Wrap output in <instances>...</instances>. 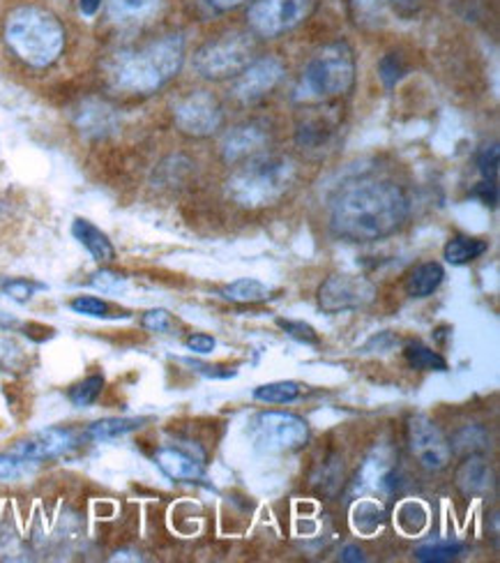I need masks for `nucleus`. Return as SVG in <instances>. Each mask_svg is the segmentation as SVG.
<instances>
[{"label":"nucleus","mask_w":500,"mask_h":563,"mask_svg":"<svg viewBox=\"0 0 500 563\" xmlns=\"http://www.w3.org/2000/svg\"><path fill=\"white\" fill-rule=\"evenodd\" d=\"M335 130H337V119H330L327 113H314L298 125L296 141L302 148L321 151L323 146L330 144V139H332V134H335Z\"/></svg>","instance_id":"nucleus-19"},{"label":"nucleus","mask_w":500,"mask_h":563,"mask_svg":"<svg viewBox=\"0 0 500 563\" xmlns=\"http://www.w3.org/2000/svg\"><path fill=\"white\" fill-rule=\"evenodd\" d=\"M355 84V56L346 42H332L309 60L293 90L300 104H323L346 96Z\"/></svg>","instance_id":"nucleus-5"},{"label":"nucleus","mask_w":500,"mask_h":563,"mask_svg":"<svg viewBox=\"0 0 500 563\" xmlns=\"http://www.w3.org/2000/svg\"><path fill=\"white\" fill-rule=\"evenodd\" d=\"M429 522V512L420 501H403L397 510V525L409 536L420 533Z\"/></svg>","instance_id":"nucleus-31"},{"label":"nucleus","mask_w":500,"mask_h":563,"mask_svg":"<svg viewBox=\"0 0 500 563\" xmlns=\"http://www.w3.org/2000/svg\"><path fill=\"white\" fill-rule=\"evenodd\" d=\"M102 5V0H79V10L84 16H95Z\"/></svg>","instance_id":"nucleus-48"},{"label":"nucleus","mask_w":500,"mask_h":563,"mask_svg":"<svg viewBox=\"0 0 500 563\" xmlns=\"http://www.w3.org/2000/svg\"><path fill=\"white\" fill-rule=\"evenodd\" d=\"M498 157H500V151H498L496 141H493V144H485L478 151V169H480L485 180L496 183V178H498Z\"/></svg>","instance_id":"nucleus-40"},{"label":"nucleus","mask_w":500,"mask_h":563,"mask_svg":"<svg viewBox=\"0 0 500 563\" xmlns=\"http://www.w3.org/2000/svg\"><path fill=\"white\" fill-rule=\"evenodd\" d=\"M155 462L171 481H180V483L203 481V462H199L195 455H189L180 449H171V445L159 449L155 453Z\"/></svg>","instance_id":"nucleus-16"},{"label":"nucleus","mask_w":500,"mask_h":563,"mask_svg":"<svg viewBox=\"0 0 500 563\" xmlns=\"http://www.w3.org/2000/svg\"><path fill=\"white\" fill-rule=\"evenodd\" d=\"M489 250V245L480 239H470V236H455L449 239L445 250H443V256L445 262L452 264V266H466L475 260H480V256Z\"/></svg>","instance_id":"nucleus-23"},{"label":"nucleus","mask_w":500,"mask_h":563,"mask_svg":"<svg viewBox=\"0 0 500 563\" xmlns=\"http://www.w3.org/2000/svg\"><path fill=\"white\" fill-rule=\"evenodd\" d=\"M222 296L231 302H241V305H254V302H264L270 298V287H266L264 282L243 277L231 282L229 287L222 289Z\"/></svg>","instance_id":"nucleus-24"},{"label":"nucleus","mask_w":500,"mask_h":563,"mask_svg":"<svg viewBox=\"0 0 500 563\" xmlns=\"http://www.w3.org/2000/svg\"><path fill=\"white\" fill-rule=\"evenodd\" d=\"M16 325V319L8 312H0V328H14Z\"/></svg>","instance_id":"nucleus-50"},{"label":"nucleus","mask_w":500,"mask_h":563,"mask_svg":"<svg viewBox=\"0 0 500 563\" xmlns=\"http://www.w3.org/2000/svg\"><path fill=\"white\" fill-rule=\"evenodd\" d=\"M71 236H75L88 250V254L92 256L95 262L111 264L115 260L113 243L109 241L107 233L95 227L92 222H88L84 218H77L75 222H71Z\"/></svg>","instance_id":"nucleus-18"},{"label":"nucleus","mask_w":500,"mask_h":563,"mask_svg":"<svg viewBox=\"0 0 500 563\" xmlns=\"http://www.w3.org/2000/svg\"><path fill=\"white\" fill-rule=\"evenodd\" d=\"M374 298V282L360 275H330L319 287V305L330 314L360 310Z\"/></svg>","instance_id":"nucleus-10"},{"label":"nucleus","mask_w":500,"mask_h":563,"mask_svg":"<svg viewBox=\"0 0 500 563\" xmlns=\"http://www.w3.org/2000/svg\"><path fill=\"white\" fill-rule=\"evenodd\" d=\"M256 44L252 33L233 31L205 42L195 54L197 75L208 81L235 79L254 60Z\"/></svg>","instance_id":"nucleus-6"},{"label":"nucleus","mask_w":500,"mask_h":563,"mask_svg":"<svg viewBox=\"0 0 500 563\" xmlns=\"http://www.w3.org/2000/svg\"><path fill=\"white\" fill-rule=\"evenodd\" d=\"M143 422H146V418H102L98 422H90L86 430V439L111 441L138 430Z\"/></svg>","instance_id":"nucleus-22"},{"label":"nucleus","mask_w":500,"mask_h":563,"mask_svg":"<svg viewBox=\"0 0 500 563\" xmlns=\"http://www.w3.org/2000/svg\"><path fill=\"white\" fill-rule=\"evenodd\" d=\"M473 197H480L487 206L496 208V206H498V187H496V183L485 180V183H480L478 187H475V190H473Z\"/></svg>","instance_id":"nucleus-45"},{"label":"nucleus","mask_w":500,"mask_h":563,"mask_svg":"<svg viewBox=\"0 0 500 563\" xmlns=\"http://www.w3.org/2000/svg\"><path fill=\"white\" fill-rule=\"evenodd\" d=\"M79 445V434L67 428H46L14 443L12 455L26 462H44L67 455Z\"/></svg>","instance_id":"nucleus-13"},{"label":"nucleus","mask_w":500,"mask_h":563,"mask_svg":"<svg viewBox=\"0 0 500 563\" xmlns=\"http://www.w3.org/2000/svg\"><path fill=\"white\" fill-rule=\"evenodd\" d=\"M390 5L395 8L397 14L409 19L420 10V0H390Z\"/></svg>","instance_id":"nucleus-46"},{"label":"nucleus","mask_w":500,"mask_h":563,"mask_svg":"<svg viewBox=\"0 0 500 563\" xmlns=\"http://www.w3.org/2000/svg\"><path fill=\"white\" fill-rule=\"evenodd\" d=\"M176 125L182 134L205 139L222 128L224 113L220 100L208 90H195L182 98L174 109Z\"/></svg>","instance_id":"nucleus-9"},{"label":"nucleus","mask_w":500,"mask_h":563,"mask_svg":"<svg viewBox=\"0 0 500 563\" xmlns=\"http://www.w3.org/2000/svg\"><path fill=\"white\" fill-rule=\"evenodd\" d=\"M195 372L203 374L208 379H231L235 377L233 367H222V365H203V363H195V361H185Z\"/></svg>","instance_id":"nucleus-43"},{"label":"nucleus","mask_w":500,"mask_h":563,"mask_svg":"<svg viewBox=\"0 0 500 563\" xmlns=\"http://www.w3.org/2000/svg\"><path fill=\"white\" fill-rule=\"evenodd\" d=\"M342 476H344V468L335 460H330L321 464L319 474L314 476V483L325 492V495H332V492H337Z\"/></svg>","instance_id":"nucleus-37"},{"label":"nucleus","mask_w":500,"mask_h":563,"mask_svg":"<svg viewBox=\"0 0 500 563\" xmlns=\"http://www.w3.org/2000/svg\"><path fill=\"white\" fill-rule=\"evenodd\" d=\"M90 285H92L95 289H100V291H107V294H115V291L125 289L127 279H125L121 273H113V271H107V268H102V271H98V273L92 275Z\"/></svg>","instance_id":"nucleus-41"},{"label":"nucleus","mask_w":500,"mask_h":563,"mask_svg":"<svg viewBox=\"0 0 500 563\" xmlns=\"http://www.w3.org/2000/svg\"><path fill=\"white\" fill-rule=\"evenodd\" d=\"M249 432L258 449L268 453L298 451L309 441L307 420L286 411L256 413L249 422Z\"/></svg>","instance_id":"nucleus-7"},{"label":"nucleus","mask_w":500,"mask_h":563,"mask_svg":"<svg viewBox=\"0 0 500 563\" xmlns=\"http://www.w3.org/2000/svg\"><path fill=\"white\" fill-rule=\"evenodd\" d=\"M316 0H254L247 23L258 37H279L298 29L314 12Z\"/></svg>","instance_id":"nucleus-8"},{"label":"nucleus","mask_w":500,"mask_h":563,"mask_svg":"<svg viewBox=\"0 0 500 563\" xmlns=\"http://www.w3.org/2000/svg\"><path fill=\"white\" fill-rule=\"evenodd\" d=\"M493 485L491 466L480 455H468L457 468V487L466 497H480L487 495Z\"/></svg>","instance_id":"nucleus-17"},{"label":"nucleus","mask_w":500,"mask_h":563,"mask_svg":"<svg viewBox=\"0 0 500 563\" xmlns=\"http://www.w3.org/2000/svg\"><path fill=\"white\" fill-rule=\"evenodd\" d=\"M403 358H407V363L413 369H420V372H447L445 358L424 344H409L403 349Z\"/></svg>","instance_id":"nucleus-28"},{"label":"nucleus","mask_w":500,"mask_h":563,"mask_svg":"<svg viewBox=\"0 0 500 563\" xmlns=\"http://www.w3.org/2000/svg\"><path fill=\"white\" fill-rule=\"evenodd\" d=\"M284 73H286L284 63L275 56L252 60L243 73L235 77L233 96L243 104H254L279 86V81L284 79Z\"/></svg>","instance_id":"nucleus-12"},{"label":"nucleus","mask_w":500,"mask_h":563,"mask_svg":"<svg viewBox=\"0 0 500 563\" xmlns=\"http://www.w3.org/2000/svg\"><path fill=\"white\" fill-rule=\"evenodd\" d=\"M162 0H109V16L115 23H141L155 16Z\"/></svg>","instance_id":"nucleus-21"},{"label":"nucleus","mask_w":500,"mask_h":563,"mask_svg":"<svg viewBox=\"0 0 500 563\" xmlns=\"http://www.w3.org/2000/svg\"><path fill=\"white\" fill-rule=\"evenodd\" d=\"M42 289H46V287L37 285V282H31V279H21V277L0 279V291L16 302H29L33 298V294H37Z\"/></svg>","instance_id":"nucleus-34"},{"label":"nucleus","mask_w":500,"mask_h":563,"mask_svg":"<svg viewBox=\"0 0 500 563\" xmlns=\"http://www.w3.org/2000/svg\"><path fill=\"white\" fill-rule=\"evenodd\" d=\"M29 462L16 455H0V481H14L29 472Z\"/></svg>","instance_id":"nucleus-42"},{"label":"nucleus","mask_w":500,"mask_h":563,"mask_svg":"<svg viewBox=\"0 0 500 563\" xmlns=\"http://www.w3.org/2000/svg\"><path fill=\"white\" fill-rule=\"evenodd\" d=\"M487 445H489L487 430H482L478 426H468L462 432H457L455 443H452V453L459 451V453H466V455H478L487 449Z\"/></svg>","instance_id":"nucleus-32"},{"label":"nucleus","mask_w":500,"mask_h":563,"mask_svg":"<svg viewBox=\"0 0 500 563\" xmlns=\"http://www.w3.org/2000/svg\"><path fill=\"white\" fill-rule=\"evenodd\" d=\"M185 63L182 35H164L141 49L115 54L109 60V81L132 96H153L169 84Z\"/></svg>","instance_id":"nucleus-2"},{"label":"nucleus","mask_w":500,"mask_h":563,"mask_svg":"<svg viewBox=\"0 0 500 563\" xmlns=\"http://www.w3.org/2000/svg\"><path fill=\"white\" fill-rule=\"evenodd\" d=\"M69 310L84 314V317H95V319H107L111 317V308L109 302H104L102 298H95V296H79L69 302Z\"/></svg>","instance_id":"nucleus-36"},{"label":"nucleus","mask_w":500,"mask_h":563,"mask_svg":"<svg viewBox=\"0 0 500 563\" xmlns=\"http://www.w3.org/2000/svg\"><path fill=\"white\" fill-rule=\"evenodd\" d=\"M26 367V351L14 340L0 338V372H21Z\"/></svg>","instance_id":"nucleus-33"},{"label":"nucleus","mask_w":500,"mask_h":563,"mask_svg":"<svg viewBox=\"0 0 500 563\" xmlns=\"http://www.w3.org/2000/svg\"><path fill=\"white\" fill-rule=\"evenodd\" d=\"M302 395V386L296 382H273L254 390V400L266 405H289Z\"/></svg>","instance_id":"nucleus-27"},{"label":"nucleus","mask_w":500,"mask_h":563,"mask_svg":"<svg viewBox=\"0 0 500 563\" xmlns=\"http://www.w3.org/2000/svg\"><path fill=\"white\" fill-rule=\"evenodd\" d=\"M348 14L360 29H378L386 23V0H348Z\"/></svg>","instance_id":"nucleus-25"},{"label":"nucleus","mask_w":500,"mask_h":563,"mask_svg":"<svg viewBox=\"0 0 500 563\" xmlns=\"http://www.w3.org/2000/svg\"><path fill=\"white\" fill-rule=\"evenodd\" d=\"M342 561H365V552L355 545H346L342 550Z\"/></svg>","instance_id":"nucleus-49"},{"label":"nucleus","mask_w":500,"mask_h":563,"mask_svg":"<svg viewBox=\"0 0 500 563\" xmlns=\"http://www.w3.org/2000/svg\"><path fill=\"white\" fill-rule=\"evenodd\" d=\"M185 346L192 351V354H199V356H208L214 351V346H218V340L210 338V335H203V333H197V335H189Z\"/></svg>","instance_id":"nucleus-44"},{"label":"nucleus","mask_w":500,"mask_h":563,"mask_svg":"<svg viewBox=\"0 0 500 563\" xmlns=\"http://www.w3.org/2000/svg\"><path fill=\"white\" fill-rule=\"evenodd\" d=\"M466 552V545L459 541H426L415 548V559L424 563H445L455 561Z\"/></svg>","instance_id":"nucleus-26"},{"label":"nucleus","mask_w":500,"mask_h":563,"mask_svg":"<svg viewBox=\"0 0 500 563\" xmlns=\"http://www.w3.org/2000/svg\"><path fill=\"white\" fill-rule=\"evenodd\" d=\"M296 183V164L284 155H254L237 167L229 183V197L245 208L277 203Z\"/></svg>","instance_id":"nucleus-4"},{"label":"nucleus","mask_w":500,"mask_h":563,"mask_svg":"<svg viewBox=\"0 0 500 563\" xmlns=\"http://www.w3.org/2000/svg\"><path fill=\"white\" fill-rule=\"evenodd\" d=\"M386 522V510L376 501H360L353 508V527L365 536L376 533Z\"/></svg>","instance_id":"nucleus-29"},{"label":"nucleus","mask_w":500,"mask_h":563,"mask_svg":"<svg viewBox=\"0 0 500 563\" xmlns=\"http://www.w3.org/2000/svg\"><path fill=\"white\" fill-rule=\"evenodd\" d=\"M445 279V271L441 264L436 262H424L420 266H415L409 277H407V294L411 298H426L432 296L434 291H438V287L443 285Z\"/></svg>","instance_id":"nucleus-20"},{"label":"nucleus","mask_w":500,"mask_h":563,"mask_svg":"<svg viewBox=\"0 0 500 563\" xmlns=\"http://www.w3.org/2000/svg\"><path fill=\"white\" fill-rule=\"evenodd\" d=\"M407 218V192L388 178L353 180L330 206V229L348 243L384 241L397 233Z\"/></svg>","instance_id":"nucleus-1"},{"label":"nucleus","mask_w":500,"mask_h":563,"mask_svg":"<svg viewBox=\"0 0 500 563\" xmlns=\"http://www.w3.org/2000/svg\"><path fill=\"white\" fill-rule=\"evenodd\" d=\"M75 125L88 139H107L121 125V119H118V111L109 102L90 98L77 107Z\"/></svg>","instance_id":"nucleus-15"},{"label":"nucleus","mask_w":500,"mask_h":563,"mask_svg":"<svg viewBox=\"0 0 500 563\" xmlns=\"http://www.w3.org/2000/svg\"><path fill=\"white\" fill-rule=\"evenodd\" d=\"M403 75H407V65H403L399 54H388L380 58L378 77H380V81H384L386 88H395L403 79Z\"/></svg>","instance_id":"nucleus-35"},{"label":"nucleus","mask_w":500,"mask_h":563,"mask_svg":"<svg viewBox=\"0 0 500 563\" xmlns=\"http://www.w3.org/2000/svg\"><path fill=\"white\" fill-rule=\"evenodd\" d=\"M277 325L286 335H291L293 340L302 342V344H319V333L314 331L312 325L304 321H291V319H277Z\"/></svg>","instance_id":"nucleus-38"},{"label":"nucleus","mask_w":500,"mask_h":563,"mask_svg":"<svg viewBox=\"0 0 500 563\" xmlns=\"http://www.w3.org/2000/svg\"><path fill=\"white\" fill-rule=\"evenodd\" d=\"M104 390V377L102 374H90V377H86L84 382L75 384L69 388V402L75 407H90L98 402V397L102 395Z\"/></svg>","instance_id":"nucleus-30"},{"label":"nucleus","mask_w":500,"mask_h":563,"mask_svg":"<svg viewBox=\"0 0 500 563\" xmlns=\"http://www.w3.org/2000/svg\"><path fill=\"white\" fill-rule=\"evenodd\" d=\"M210 3H212V8L218 10V12H229V10H235V8L245 5L247 0H210Z\"/></svg>","instance_id":"nucleus-47"},{"label":"nucleus","mask_w":500,"mask_h":563,"mask_svg":"<svg viewBox=\"0 0 500 563\" xmlns=\"http://www.w3.org/2000/svg\"><path fill=\"white\" fill-rule=\"evenodd\" d=\"M5 42L19 60L42 69L60 58L65 49V29L56 14L26 5L10 12L5 21Z\"/></svg>","instance_id":"nucleus-3"},{"label":"nucleus","mask_w":500,"mask_h":563,"mask_svg":"<svg viewBox=\"0 0 500 563\" xmlns=\"http://www.w3.org/2000/svg\"><path fill=\"white\" fill-rule=\"evenodd\" d=\"M270 141L268 128L260 123H243L229 130L222 139V157L226 164L245 162L254 155H260L266 151Z\"/></svg>","instance_id":"nucleus-14"},{"label":"nucleus","mask_w":500,"mask_h":563,"mask_svg":"<svg viewBox=\"0 0 500 563\" xmlns=\"http://www.w3.org/2000/svg\"><path fill=\"white\" fill-rule=\"evenodd\" d=\"M141 325L146 328V331H151V333H162V335H166V333L174 331L176 321H174L171 312H166V310L157 308V310H148L146 314L141 317Z\"/></svg>","instance_id":"nucleus-39"},{"label":"nucleus","mask_w":500,"mask_h":563,"mask_svg":"<svg viewBox=\"0 0 500 563\" xmlns=\"http://www.w3.org/2000/svg\"><path fill=\"white\" fill-rule=\"evenodd\" d=\"M409 443L418 464L426 472H443L452 462V445L436 422L426 416H413L409 420Z\"/></svg>","instance_id":"nucleus-11"}]
</instances>
